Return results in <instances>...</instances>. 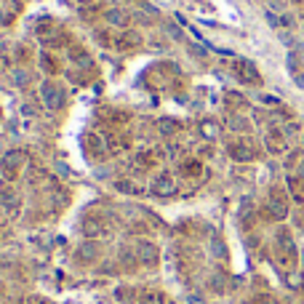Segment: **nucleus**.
<instances>
[{
  "instance_id": "obj_32",
  "label": "nucleus",
  "mask_w": 304,
  "mask_h": 304,
  "mask_svg": "<svg viewBox=\"0 0 304 304\" xmlns=\"http://www.w3.org/2000/svg\"><path fill=\"white\" fill-rule=\"evenodd\" d=\"M190 51L195 53V56H206V51H203V48H198V45H190Z\"/></svg>"
},
{
  "instance_id": "obj_28",
  "label": "nucleus",
  "mask_w": 304,
  "mask_h": 304,
  "mask_svg": "<svg viewBox=\"0 0 304 304\" xmlns=\"http://www.w3.org/2000/svg\"><path fill=\"white\" fill-rule=\"evenodd\" d=\"M262 101H264V104H270V107H278L280 104V99H275V96H262Z\"/></svg>"
},
{
  "instance_id": "obj_31",
  "label": "nucleus",
  "mask_w": 304,
  "mask_h": 304,
  "mask_svg": "<svg viewBox=\"0 0 304 304\" xmlns=\"http://www.w3.org/2000/svg\"><path fill=\"white\" fill-rule=\"evenodd\" d=\"M296 224L304 230V211H296Z\"/></svg>"
},
{
  "instance_id": "obj_23",
  "label": "nucleus",
  "mask_w": 304,
  "mask_h": 304,
  "mask_svg": "<svg viewBox=\"0 0 304 304\" xmlns=\"http://www.w3.org/2000/svg\"><path fill=\"white\" fill-rule=\"evenodd\" d=\"M200 131H203V134H206L208 139H214L216 134H219V131H216V123H211V120H206V123H203V128H200Z\"/></svg>"
},
{
  "instance_id": "obj_18",
  "label": "nucleus",
  "mask_w": 304,
  "mask_h": 304,
  "mask_svg": "<svg viewBox=\"0 0 304 304\" xmlns=\"http://www.w3.org/2000/svg\"><path fill=\"white\" fill-rule=\"evenodd\" d=\"M211 251H214V256H219V259H227V248H224V243H222L219 235L211 238Z\"/></svg>"
},
{
  "instance_id": "obj_36",
  "label": "nucleus",
  "mask_w": 304,
  "mask_h": 304,
  "mask_svg": "<svg viewBox=\"0 0 304 304\" xmlns=\"http://www.w3.org/2000/svg\"><path fill=\"white\" fill-rule=\"evenodd\" d=\"M296 3H304V0H296Z\"/></svg>"
},
{
  "instance_id": "obj_4",
  "label": "nucleus",
  "mask_w": 304,
  "mask_h": 304,
  "mask_svg": "<svg viewBox=\"0 0 304 304\" xmlns=\"http://www.w3.org/2000/svg\"><path fill=\"white\" fill-rule=\"evenodd\" d=\"M21 163H24V152H21V150H11V152H5V158L0 160V174H3L5 179H13V176L19 174Z\"/></svg>"
},
{
  "instance_id": "obj_10",
  "label": "nucleus",
  "mask_w": 304,
  "mask_h": 304,
  "mask_svg": "<svg viewBox=\"0 0 304 304\" xmlns=\"http://www.w3.org/2000/svg\"><path fill=\"white\" fill-rule=\"evenodd\" d=\"M267 150L270 152H278V155L288 150V142H286L283 131H270V134H267Z\"/></svg>"
},
{
  "instance_id": "obj_25",
  "label": "nucleus",
  "mask_w": 304,
  "mask_h": 304,
  "mask_svg": "<svg viewBox=\"0 0 304 304\" xmlns=\"http://www.w3.org/2000/svg\"><path fill=\"white\" fill-rule=\"evenodd\" d=\"M13 80H16L19 85H27V80H29V75L24 72V69H13Z\"/></svg>"
},
{
  "instance_id": "obj_16",
  "label": "nucleus",
  "mask_w": 304,
  "mask_h": 304,
  "mask_svg": "<svg viewBox=\"0 0 304 304\" xmlns=\"http://www.w3.org/2000/svg\"><path fill=\"white\" fill-rule=\"evenodd\" d=\"M83 142L88 144V152H91V155H99V152H101V147H104V142H101L99 136H93V134H85Z\"/></svg>"
},
{
  "instance_id": "obj_13",
  "label": "nucleus",
  "mask_w": 304,
  "mask_h": 304,
  "mask_svg": "<svg viewBox=\"0 0 304 304\" xmlns=\"http://www.w3.org/2000/svg\"><path fill=\"white\" fill-rule=\"evenodd\" d=\"M96 254H99V246L93 243V240H88V243H83L80 248H77V256L85 262H91V259H96Z\"/></svg>"
},
{
  "instance_id": "obj_17",
  "label": "nucleus",
  "mask_w": 304,
  "mask_h": 304,
  "mask_svg": "<svg viewBox=\"0 0 304 304\" xmlns=\"http://www.w3.org/2000/svg\"><path fill=\"white\" fill-rule=\"evenodd\" d=\"M211 288L216 294H224V291H227V278H224L222 272H214V275H211Z\"/></svg>"
},
{
  "instance_id": "obj_7",
  "label": "nucleus",
  "mask_w": 304,
  "mask_h": 304,
  "mask_svg": "<svg viewBox=\"0 0 304 304\" xmlns=\"http://www.w3.org/2000/svg\"><path fill=\"white\" fill-rule=\"evenodd\" d=\"M80 232H83L88 240H96L99 235H104V232H107V224L101 222L99 216H85L83 224H80Z\"/></svg>"
},
{
  "instance_id": "obj_19",
  "label": "nucleus",
  "mask_w": 304,
  "mask_h": 304,
  "mask_svg": "<svg viewBox=\"0 0 304 304\" xmlns=\"http://www.w3.org/2000/svg\"><path fill=\"white\" fill-rule=\"evenodd\" d=\"M176 131H179V120H174V118L160 120V134H176Z\"/></svg>"
},
{
  "instance_id": "obj_12",
  "label": "nucleus",
  "mask_w": 304,
  "mask_h": 304,
  "mask_svg": "<svg viewBox=\"0 0 304 304\" xmlns=\"http://www.w3.org/2000/svg\"><path fill=\"white\" fill-rule=\"evenodd\" d=\"M104 19L110 21V24H118V27H128V13L120 11V8H110L104 13Z\"/></svg>"
},
{
  "instance_id": "obj_29",
  "label": "nucleus",
  "mask_w": 304,
  "mask_h": 304,
  "mask_svg": "<svg viewBox=\"0 0 304 304\" xmlns=\"http://www.w3.org/2000/svg\"><path fill=\"white\" fill-rule=\"evenodd\" d=\"M187 304H203V299L198 294H190V296H187Z\"/></svg>"
},
{
  "instance_id": "obj_33",
  "label": "nucleus",
  "mask_w": 304,
  "mask_h": 304,
  "mask_svg": "<svg viewBox=\"0 0 304 304\" xmlns=\"http://www.w3.org/2000/svg\"><path fill=\"white\" fill-rule=\"evenodd\" d=\"M299 176L304 179V163H299Z\"/></svg>"
},
{
  "instance_id": "obj_30",
  "label": "nucleus",
  "mask_w": 304,
  "mask_h": 304,
  "mask_svg": "<svg viewBox=\"0 0 304 304\" xmlns=\"http://www.w3.org/2000/svg\"><path fill=\"white\" fill-rule=\"evenodd\" d=\"M227 99H230V101H235V104H246V99H243V96H238V93H230Z\"/></svg>"
},
{
  "instance_id": "obj_26",
  "label": "nucleus",
  "mask_w": 304,
  "mask_h": 304,
  "mask_svg": "<svg viewBox=\"0 0 304 304\" xmlns=\"http://www.w3.org/2000/svg\"><path fill=\"white\" fill-rule=\"evenodd\" d=\"M166 32L174 37V40H184V32H182L179 27H174V24H168V27H166Z\"/></svg>"
},
{
  "instance_id": "obj_8",
  "label": "nucleus",
  "mask_w": 304,
  "mask_h": 304,
  "mask_svg": "<svg viewBox=\"0 0 304 304\" xmlns=\"http://www.w3.org/2000/svg\"><path fill=\"white\" fill-rule=\"evenodd\" d=\"M150 190H152L155 195H174L176 182H174V176H171V174H158V176L152 179Z\"/></svg>"
},
{
  "instance_id": "obj_22",
  "label": "nucleus",
  "mask_w": 304,
  "mask_h": 304,
  "mask_svg": "<svg viewBox=\"0 0 304 304\" xmlns=\"http://www.w3.org/2000/svg\"><path fill=\"white\" fill-rule=\"evenodd\" d=\"M288 187H291V192L296 195V200H302V182H299V176H288Z\"/></svg>"
},
{
  "instance_id": "obj_5",
  "label": "nucleus",
  "mask_w": 304,
  "mask_h": 304,
  "mask_svg": "<svg viewBox=\"0 0 304 304\" xmlns=\"http://www.w3.org/2000/svg\"><path fill=\"white\" fill-rule=\"evenodd\" d=\"M134 254H136V259L144 264V267H155L160 259V254H158V246L150 243V240H139L136 248H134Z\"/></svg>"
},
{
  "instance_id": "obj_15",
  "label": "nucleus",
  "mask_w": 304,
  "mask_h": 304,
  "mask_svg": "<svg viewBox=\"0 0 304 304\" xmlns=\"http://www.w3.org/2000/svg\"><path fill=\"white\" fill-rule=\"evenodd\" d=\"M139 40H142V37H139L136 32H126V35L120 37L118 48H120V51H123V48H126V51H128V48H136V45H139Z\"/></svg>"
},
{
  "instance_id": "obj_14",
  "label": "nucleus",
  "mask_w": 304,
  "mask_h": 304,
  "mask_svg": "<svg viewBox=\"0 0 304 304\" xmlns=\"http://www.w3.org/2000/svg\"><path fill=\"white\" fill-rule=\"evenodd\" d=\"M115 187H118L120 192H126V195H139V192H144V187L136 184V182H131V179H120Z\"/></svg>"
},
{
  "instance_id": "obj_34",
  "label": "nucleus",
  "mask_w": 304,
  "mask_h": 304,
  "mask_svg": "<svg viewBox=\"0 0 304 304\" xmlns=\"http://www.w3.org/2000/svg\"><path fill=\"white\" fill-rule=\"evenodd\" d=\"M3 21H5V19H3V13H0V24H3Z\"/></svg>"
},
{
  "instance_id": "obj_24",
  "label": "nucleus",
  "mask_w": 304,
  "mask_h": 304,
  "mask_svg": "<svg viewBox=\"0 0 304 304\" xmlns=\"http://www.w3.org/2000/svg\"><path fill=\"white\" fill-rule=\"evenodd\" d=\"M251 304H278V299H275V296H270V294H259Z\"/></svg>"
},
{
  "instance_id": "obj_6",
  "label": "nucleus",
  "mask_w": 304,
  "mask_h": 304,
  "mask_svg": "<svg viewBox=\"0 0 304 304\" xmlns=\"http://www.w3.org/2000/svg\"><path fill=\"white\" fill-rule=\"evenodd\" d=\"M40 96H43V101L51 107V110H59V107L64 104V93H61V88L56 83H51V80L40 85Z\"/></svg>"
},
{
  "instance_id": "obj_21",
  "label": "nucleus",
  "mask_w": 304,
  "mask_h": 304,
  "mask_svg": "<svg viewBox=\"0 0 304 304\" xmlns=\"http://www.w3.org/2000/svg\"><path fill=\"white\" fill-rule=\"evenodd\" d=\"M248 126H251V123H248L246 118H238V115H232V118H230V128L232 131H246Z\"/></svg>"
},
{
  "instance_id": "obj_2",
  "label": "nucleus",
  "mask_w": 304,
  "mask_h": 304,
  "mask_svg": "<svg viewBox=\"0 0 304 304\" xmlns=\"http://www.w3.org/2000/svg\"><path fill=\"white\" fill-rule=\"evenodd\" d=\"M232 72H235V77L240 83H248V85H259L262 83L259 69H256V64L248 61V59H235L232 61Z\"/></svg>"
},
{
  "instance_id": "obj_11",
  "label": "nucleus",
  "mask_w": 304,
  "mask_h": 304,
  "mask_svg": "<svg viewBox=\"0 0 304 304\" xmlns=\"http://www.w3.org/2000/svg\"><path fill=\"white\" fill-rule=\"evenodd\" d=\"M0 200H3L5 211H11V214H16V211H19V195H16V190L5 187V190L0 192Z\"/></svg>"
},
{
  "instance_id": "obj_9",
  "label": "nucleus",
  "mask_w": 304,
  "mask_h": 304,
  "mask_svg": "<svg viewBox=\"0 0 304 304\" xmlns=\"http://www.w3.org/2000/svg\"><path fill=\"white\" fill-rule=\"evenodd\" d=\"M230 158H232V160H238V163H251V160L256 158V152H254V147H251V144L235 142V144H230Z\"/></svg>"
},
{
  "instance_id": "obj_20",
  "label": "nucleus",
  "mask_w": 304,
  "mask_h": 304,
  "mask_svg": "<svg viewBox=\"0 0 304 304\" xmlns=\"http://www.w3.org/2000/svg\"><path fill=\"white\" fill-rule=\"evenodd\" d=\"M182 174H184V176H198V174H200V163H198V160L184 163V166H182Z\"/></svg>"
},
{
  "instance_id": "obj_35",
  "label": "nucleus",
  "mask_w": 304,
  "mask_h": 304,
  "mask_svg": "<svg viewBox=\"0 0 304 304\" xmlns=\"http://www.w3.org/2000/svg\"><path fill=\"white\" fill-rule=\"evenodd\" d=\"M80 3H91V0H80Z\"/></svg>"
},
{
  "instance_id": "obj_1",
  "label": "nucleus",
  "mask_w": 304,
  "mask_h": 304,
  "mask_svg": "<svg viewBox=\"0 0 304 304\" xmlns=\"http://www.w3.org/2000/svg\"><path fill=\"white\" fill-rule=\"evenodd\" d=\"M275 251H278V262L283 264V267L291 270L296 264V246H294V238H291V232H288V230H278Z\"/></svg>"
},
{
  "instance_id": "obj_27",
  "label": "nucleus",
  "mask_w": 304,
  "mask_h": 304,
  "mask_svg": "<svg viewBox=\"0 0 304 304\" xmlns=\"http://www.w3.org/2000/svg\"><path fill=\"white\" fill-rule=\"evenodd\" d=\"M288 286H294V288H302V286H304V280H302L299 275H291V278H288Z\"/></svg>"
},
{
  "instance_id": "obj_3",
  "label": "nucleus",
  "mask_w": 304,
  "mask_h": 304,
  "mask_svg": "<svg viewBox=\"0 0 304 304\" xmlns=\"http://www.w3.org/2000/svg\"><path fill=\"white\" fill-rule=\"evenodd\" d=\"M267 214H270V219H275V222H283L288 216V200H286L283 190H278V187H272V190H270Z\"/></svg>"
}]
</instances>
